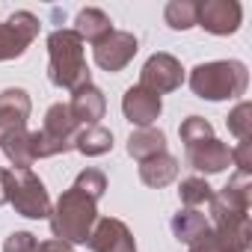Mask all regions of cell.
<instances>
[{
	"label": "cell",
	"mask_w": 252,
	"mask_h": 252,
	"mask_svg": "<svg viewBox=\"0 0 252 252\" xmlns=\"http://www.w3.org/2000/svg\"><path fill=\"white\" fill-rule=\"evenodd\" d=\"M33 101L27 95V89L21 86H9L0 92V137L9 134V131H21L27 128V119H30Z\"/></svg>",
	"instance_id": "13"
},
{
	"label": "cell",
	"mask_w": 252,
	"mask_h": 252,
	"mask_svg": "<svg viewBox=\"0 0 252 252\" xmlns=\"http://www.w3.org/2000/svg\"><path fill=\"white\" fill-rule=\"evenodd\" d=\"M39 18L27 9L21 12H12L9 21L0 24V63L6 60H18L39 36Z\"/></svg>",
	"instance_id": "7"
},
{
	"label": "cell",
	"mask_w": 252,
	"mask_h": 252,
	"mask_svg": "<svg viewBox=\"0 0 252 252\" xmlns=\"http://www.w3.org/2000/svg\"><path fill=\"white\" fill-rule=\"evenodd\" d=\"M249 205H252V181H249V175H240V172H234L228 178V184L220 193H214L211 202H208L214 222L246 220L249 217Z\"/></svg>",
	"instance_id": "6"
},
{
	"label": "cell",
	"mask_w": 252,
	"mask_h": 252,
	"mask_svg": "<svg viewBox=\"0 0 252 252\" xmlns=\"http://www.w3.org/2000/svg\"><path fill=\"white\" fill-rule=\"evenodd\" d=\"M80 125L74 122L68 104H51L45 113V125L42 131H30V149H33V160H45V158H57L74 149Z\"/></svg>",
	"instance_id": "4"
},
{
	"label": "cell",
	"mask_w": 252,
	"mask_h": 252,
	"mask_svg": "<svg viewBox=\"0 0 252 252\" xmlns=\"http://www.w3.org/2000/svg\"><path fill=\"white\" fill-rule=\"evenodd\" d=\"M48 77L54 86L68 92L92 83L83 42L71 27H60L48 36Z\"/></svg>",
	"instance_id": "1"
},
{
	"label": "cell",
	"mask_w": 252,
	"mask_h": 252,
	"mask_svg": "<svg viewBox=\"0 0 252 252\" xmlns=\"http://www.w3.org/2000/svg\"><path fill=\"white\" fill-rule=\"evenodd\" d=\"M74 190H80V193H86L92 202H98L104 193H107V175L101 172V169H83V172H77V178H74V184H71Z\"/></svg>",
	"instance_id": "25"
},
{
	"label": "cell",
	"mask_w": 252,
	"mask_h": 252,
	"mask_svg": "<svg viewBox=\"0 0 252 252\" xmlns=\"http://www.w3.org/2000/svg\"><path fill=\"white\" fill-rule=\"evenodd\" d=\"M0 149H3L6 160L12 163V169H30L36 160H33V149H30V131L21 128V131H9L0 137Z\"/></svg>",
	"instance_id": "20"
},
{
	"label": "cell",
	"mask_w": 252,
	"mask_h": 252,
	"mask_svg": "<svg viewBox=\"0 0 252 252\" xmlns=\"http://www.w3.org/2000/svg\"><path fill=\"white\" fill-rule=\"evenodd\" d=\"M3 172H6V169H0V205H6V187H3Z\"/></svg>",
	"instance_id": "31"
},
{
	"label": "cell",
	"mask_w": 252,
	"mask_h": 252,
	"mask_svg": "<svg viewBox=\"0 0 252 252\" xmlns=\"http://www.w3.org/2000/svg\"><path fill=\"white\" fill-rule=\"evenodd\" d=\"M181 80H184V68H181V63L172 57V54H152L149 60H146V65H143V71H140V86H146V89H152V92H158V95H163V92H175L178 86H181Z\"/></svg>",
	"instance_id": "11"
},
{
	"label": "cell",
	"mask_w": 252,
	"mask_h": 252,
	"mask_svg": "<svg viewBox=\"0 0 252 252\" xmlns=\"http://www.w3.org/2000/svg\"><path fill=\"white\" fill-rule=\"evenodd\" d=\"M74 149L86 158H101L113 149V134L101 125H89V128H80L77 131V140H74Z\"/></svg>",
	"instance_id": "21"
},
{
	"label": "cell",
	"mask_w": 252,
	"mask_h": 252,
	"mask_svg": "<svg viewBox=\"0 0 252 252\" xmlns=\"http://www.w3.org/2000/svg\"><path fill=\"white\" fill-rule=\"evenodd\" d=\"M225 125H228V134H234L237 140H249V134H252V104L249 101H240L228 113Z\"/></svg>",
	"instance_id": "26"
},
{
	"label": "cell",
	"mask_w": 252,
	"mask_h": 252,
	"mask_svg": "<svg viewBox=\"0 0 252 252\" xmlns=\"http://www.w3.org/2000/svg\"><path fill=\"white\" fill-rule=\"evenodd\" d=\"M122 113H125V119H128L131 125H137V128H152V125L160 119V113H163V101H160L158 92H152V89L137 83L131 89H125Z\"/></svg>",
	"instance_id": "12"
},
{
	"label": "cell",
	"mask_w": 252,
	"mask_h": 252,
	"mask_svg": "<svg viewBox=\"0 0 252 252\" xmlns=\"http://www.w3.org/2000/svg\"><path fill=\"white\" fill-rule=\"evenodd\" d=\"M178 196H181V205H187V208H199V205H208V202H211L214 187H211L205 178L190 175V178H184V181H181Z\"/></svg>",
	"instance_id": "23"
},
{
	"label": "cell",
	"mask_w": 252,
	"mask_h": 252,
	"mask_svg": "<svg viewBox=\"0 0 252 252\" xmlns=\"http://www.w3.org/2000/svg\"><path fill=\"white\" fill-rule=\"evenodd\" d=\"M249 71L240 60H214L190 71V89L205 101H231L246 95Z\"/></svg>",
	"instance_id": "2"
},
{
	"label": "cell",
	"mask_w": 252,
	"mask_h": 252,
	"mask_svg": "<svg viewBox=\"0 0 252 252\" xmlns=\"http://www.w3.org/2000/svg\"><path fill=\"white\" fill-rule=\"evenodd\" d=\"M3 187H6V202L15 208V214L27 220L51 217V196L33 169H6Z\"/></svg>",
	"instance_id": "5"
},
{
	"label": "cell",
	"mask_w": 252,
	"mask_h": 252,
	"mask_svg": "<svg viewBox=\"0 0 252 252\" xmlns=\"http://www.w3.org/2000/svg\"><path fill=\"white\" fill-rule=\"evenodd\" d=\"M178 134H181L184 149H190V146H196V143L211 140V137H214V128H211V122H208V119H202V116H187V119L181 122Z\"/></svg>",
	"instance_id": "24"
},
{
	"label": "cell",
	"mask_w": 252,
	"mask_h": 252,
	"mask_svg": "<svg viewBox=\"0 0 252 252\" xmlns=\"http://www.w3.org/2000/svg\"><path fill=\"white\" fill-rule=\"evenodd\" d=\"M172 234L181 240V243H187V246H193L199 237H205L208 234V228H211V220L199 211V208H181L175 217H172Z\"/></svg>",
	"instance_id": "18"
},
{
	"label": "cell",
	"mask_w": 252,
	"mask_h": 252,
	"mask_svg": "<svg viewBox=\"0 0 252 252\" xmlns=\"http://www.w3.org/2000/svg\"><path fill=\"white\" fill-rule=\"evenodd\" d=\"M86 246L92 252H137V240L131 228L116 217H98L86 237Z\"/></svg>",
	"instance_id": "10"
},
{
	"label": "cell",
	"mask_w": 252,
	"mask_h": 252,
	"mask_svg": "<svg viewBox=\"0 0 252 252\" xmlns=\"http://www.w3.org/2000/svg\"><path fill=\"white\" fill-rule=\"evenodd\" d=\"M36 252H74V249H71V243H65V240H57V237H51V240L39 243V249H36Z\"/></svg>",
	"instance_id": "30"
},
{
	"label": "cell",
	"mask_w": 252,
	"mask_h": 252,
	"mask_svg": "<svg viewBox=\"0 0 252 252\" xmlns=\"http://www.w3.org/2000/svg\"><path fill=\"white\" fill-rule=\"evenodd\" d=\"M140 178H143V184H149L155 190L172 184L178 178V158H172L169 152H160V155L143 160L140 163Z\"/></svg>",
	"instance_id": "17"
},
{
	"label": "cell",
	"mask_w": 252,
	"mask_h": 252,
	"mask_svg": "<svg viewBox=\"0 0 252 252\" xmlns=\"http://www.w3.org/2000/svg\"><path fill=\"white\" fill-rule=\"evenodd\" d=\"M137 51H140V42H137V36L128 33V30H113L107 39H101L98 45H92L95 65H98L101 71H110V74L122 71L125 65L137 57Z\"/></svg>",
	"instance_id": "9"
},
{
	"label": "cell",
	"mask_w": 252,
	"mask_h": 252,
	"mask_svg": "<svg viewBox=\"0 0 252 252\" xmlns=\"http://www.w3.org/2000/svg\"><path fill=\"white\" fill-rule=\"evenodd\" d=\"M187 252H222V246L217 243V237H214V234H211V228H208V234H205V237H199Z\"/></svg>",
	"instance_id": "29"
},
{
	"label": "cell",
	"mask_w": 252,
	"mask_h": 252,
	"mask_svg": "<svg viewBox=\"0 0 252 252\" xmlns=\"http://www.w3.org/2000/svg\"><path fill=\"white\" fill-rule=\"evenodd\" d=\"M187 163L196 169V172H205V175H217V172H225L231 166V149L225 143H220L217 137L205 140V143H196L187 149Z\"/></svg>",
	"instance_id": "14"
},
{
	"label": "cell",
	"mask_w": 252,
	"mask_h": 252,
	"mask_svg": "<svg viewBox=\"0 0 252 252\" xmlns=\"http://www.w3.org/2000/svg\"><path fill=\"white\" fill-rule=\"evenodd\" d=\"M51 231L57 240H65V243H86L95 220H98V202H92L86 193L68 187L57 205H51Z\"/></svg>",
	"instance_id": "3"
},
{
	"label": "cell",
	"mask_w": 252,
	"mask_h": 252,
	"mask_svg": "<svg viewBox=\"0 0 252 252\" xmlns=\"http://www.w3.org/2000/svg\"><path fill=\"white\" fill-rule=\"evenodd\" d=\"M243 9L237 0H202L196 3V24L211 36H231L240 30Z\"/></svg>",
	"instance_id": "8"
},
{
	"label": "cell",
	"mask_w": 252,
	"mask_h": 252,
	"mask_svg": "<svg viewBox=\"0 0 252 252\" xmlns=\"http://www.w3.org/2000/svg\"><path fill=\"white\" fill-rule=\"evenodd\" d=\"M36 249H39V240L33 231H12L3 240V252H36Z\"/></svg>",
	"instance_id": "27"
},
{
	"label": "cell",
	"mask_w": 252,
	"mask_h": 252,
	"mask_svg": "<svg viewBox=\"0 0 252 252\" xmlns=\"http://www.w3.org/2000/svg\"><path fill=\"white\" fill-rule=\"evenodd\" d=\"M160 152H166V134L158 131V128H137L128 137V155L140 163L160 155Z\"/></svg>",
	"instance_id": "19"
},
{
	"label": "cell",
	"mask_w": 252,
	"mask_h": 252,
	"mask_svg": "<svg viewBox=\"0 0 252 252\" xmlns=\"http://www.w3.org/2000/svg\"><path fill=\"white\" fill-rule=\"evenodd\" d=\"M71 30L80 36V42H92V45H98L101 39H107V36L113 33V21H110V15H107L104 9L86 6V9L77 12Z\"/></svg>",
	"instance_id": "16"
},
{
	"label": "cell",
	"mask_w": 252,
	"mask_h": 252,
	"mask_svg": "<svg viewBox=\"0 0 252 252\" xmlns=\"http://www.w3.org/2000/svg\"><path fill=\"white\" fill-rule=\"evenodd\" d=\"M71 116L77 125L89 128V125H98V119H104V110H107V98L104 92L95 86V83H86L80 89L71 92V104H68Z\"/></svg>",
	"instance_id": "15"
},
{
	"label": "cell",
	"mask_w": 252,
	"mask_h": 252,
	"mask_svg": "<svg viewBox=\"0 0 252 252\" xmlns=\"http://www.w3.org/2000/svg\"><path fill=\"white\" fill-rule=\"evenodd\" d=\"M231 163L237 166L240 175H249L252 172V143L249 140H240V146L231 149Z\"/></svg>",
	"instance_id": "28"
},
{
	"label": "cell",
	"mask_w": 252,
	"mask_h": 252,
	"mask_svg": "<svg viewBox=\"0 0 252 252\" xmlns=\"http://www.w3.org/2000/svg\"><path fill=\"white\" fill-rule=\"evenodd\" d=\"M163 18L172 30H190L196 27V0H169Z\"/></svg>",
	"instance_id": "22"
}]
</instances>
